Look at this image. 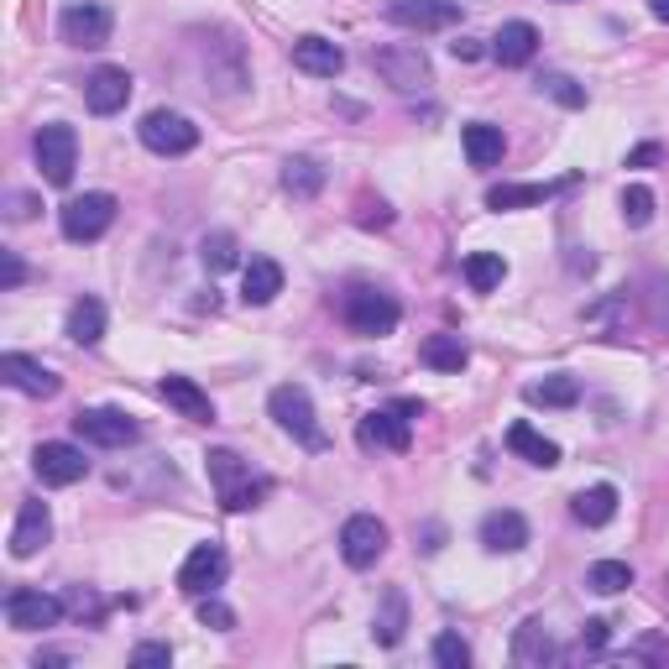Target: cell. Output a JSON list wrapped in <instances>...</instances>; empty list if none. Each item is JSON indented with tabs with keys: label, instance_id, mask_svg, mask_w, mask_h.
I'll list each match as a JSON object with an SVG mask.
<instances>
[{
	"label": "cell",
	"instance_id": "cell-13",
	"mask_svg": "<svg viewBox=\"0 0 669 669\" xmlns=\"http://www.w3.org/2000/svg\"><path fill=\"white\" fill-rule=\"evenodd\" d=\"M58 618H63V601L48 597V591L17 586V591L6 597V622H11L17 633H42V628H58Z\"/></svg>",
	"mask_w": 669,
	"mask_h": 669
},
{
	"label": "cell",
	"instance_id": "cell-29",
	"mask_svg": "<svg viewBox=\"0 0 669 669\" xmlns=\"http://www.w3.org/2000/svg\"><path fill=\"white\" fill-rule=\"evenodd\" d=\"M508 450H513V455H523L529 465H544V471H550V465H560V445H554V440H544V434L533 430V424H523V419L508 430Z\"/></svg>",
	"mask_w": 669,
	"mask_h": 669
},
{
	"label": "cell",
	"instance_id": "cell-42",
	"mask_svg": "<svg viewBox=\"0 0 669 669\" xmlns=\"http://www.w3.org/2000/svg\"><path fill=\"white\" fill-rule=\"evenodd\" d=\"M607 638H612V622H607V618H591V622L581 628V653H601V649H607Z\"/></svg>",
	"mask_w": 669,
	"mask_h": 669
},
{
	"label": "cell",
	"instance_id": "cell-5",
	"mask_svg": "<svg viewBox=\"0 0 669 669\" xmlns=\"http://www.w3.org/2000/svg\"><path fill=\"white\" fill-rule=\"evenodd\" d=\"M73 434L95 450H126L141 440V424L126 409H79L73 413Z\"/></svg>",
	"mask_w": 669,
	"mask_h": 669
},
{
	"label": "cell",
	"instance_id": "cell-22",
	"mask_svg": "<svg viewBox=\"0 0 669 669\" xmlns=\"http://www.w3.org/2000/svg\"><path fill=\"white\" fill-rule=\"evenodd\" d=\"M533 52H539V27L533 21H502L498 37H492V58L502 69H523Z\"/></svg>",
	"mask_w": 669,
	"mask_h": 669
},
{
	"label": "cell",
	"instance_id": "cell-6",
	"mask_svg": "<svg viewBox=\"0 0 669 669\" xmlns=\"http://www.w3.org/2000/svg\"><path fill=\"white\" fill-rule=\"evenodd\" d=\"M137 137H141V147L157 157H184L199 147V126H194L189 116H178V110H153V116H141Z\"/></svg>",
	"mask_w": 669,
	"mask_h": 669
},
{
	"label": "cell",
	"instance_id": "cell-48",
	"mask_svg": "<svg viewBox=\"0 0 669 669\" xmlns=\"http://www.w3.org/2000/svg\"><path fill=\"white\" fill-rule=\"evenodd\" d=\"M649 11H653V21H665L669 27V0H649Z\"/></svg>",
	"mask_w": 669,
	"mask_h": 669
},
{
	"label": "cell",
	"instance_id": "cell-46",
	"mask_svg": "<svg viewBox=\"0 0 669 669\" xmlns=\"http://www.w3.org/2000/svg\"><path fill=\"white\" fill-rule=\"evenodd\" d=\"M653 163H659V141H643L628 153V168H653Z\"/></svg>",
	"mask_w": 669,
	"mask_h": 669
},
{
	"label": "cell",
	"instance_id": "cell-24",
	"mask_svg": "<svg viewBox=\"0 0 669 669\" xmlns=\"http://www.w3.org/2000/svg\"><path fill=\"white\" fill-rule=\"evenodd\" d=\"M403 633H409V597L397 586H387L377 601V618H372V638H377L382 649H397Z\"/></svg>",
	"mask_w": 669,
	"mask_h": 669
},
{
	"label": "cell",
	"instance_id": "cell-28",
	"mask_svg": "<svg viewBox=\"0 0 669 669\" xmlns=\"http://www.w3.org/2000/svg\"><path fill=\"white\" fill-rule=\"evenodd\" d=\"M565 189V184H498V189H486V209H529V205H544L554 194Z\"/></svg>",
	"mask_w": 669,
	"mask_h": 669
},
{
	"label": "cell",
	"instance_id": "cell-11",
	"mask_svg": "<svg viewBox=\"0 0 669 669\" xmlns=\"http://www.w3.org/2000/svg\"><path fill=\"white\" fill-rule=\"evenodd\" d=\"M382 17L403 32H445L461 21V0H387Z\"/></svg>",
	"mask_w": 669,
	"mask_h": 669
},
{
	"label": "cell",
	"instance_id": "cell-20",
	"mask_svg": "<svg viewBox=\"0 0 669 669\" xmlns=\"http://www.w3.org/2000/svg\"><path fill=\"white\" fill-rule=\"evenodd\" d=\"M52 539V513H48V502H21L17 508V529H11V554L17 560H32L42 544Z\"/></svg>",
	"mask_w": 669,
	"mask_h": 669
},
{
	"label": "cell",
	"instance_id": "cell-40",
	"mask_svg": "<svg viewBox=\"0 0 669 669\" xmlns=\"http://www.w3.org/2000/svg\"><path fill=\"white\" fill-rule=\"evenodd\" d=\"M199 622H205V628H215V633H236V612H230V607H225L215 591H209V597H199Z\"/></svg>",
	"mask_w": 669,
	"mask_h": 669
},
{
	"label": "cell",
	"instance_id": "cell-3",
	"mask_svg": "<svg viewBox=\"0 0 669 669\" xmlns=\"http://www.w3.org/2000/svg\"><path fill=\"white\" fill-rule=\"evenodd\" d=\"M32 153H37V168H42V178H48L52 189H69L73 168H79V137H73V126H63V120L42 126L32 141Z\"/></svg>",
	"mask_w": 669,
	"mask_h": 669
},
{
	"label": "cell",
	"instance_id": "cell-1",
	"mask_svg": "<svg viewBox=\"0 0 669 669\" xmlns=\"http://www.w3.org/2000/svg\"><path fill=\"white\" fill-rule=\"evenodd\" d=\"M205 471H209V486H215V498H220L225 513L262 508V498H267V476H257V471L240 461L236 450H209Z\"/></svg>",
	"mask_w": 669,
	"mask_h": 669
},
{
	"label": "cell",
	"instance_id": "cell-9",
	"mask_svg": "<svg viewBox=\"0 0 669 669\" xmlns=\"http://www.w3.org/2000/svg\"><path fill=\"white\" fill-rule=\"evenodd\" d=\"M110 6L105 0H69L63 6V17H58V37L69 42V48H105L110 42Z\"/></svg>",
	"mask_w": 669,
	"mask_h": 669
},
{
	"label": "cell",
	"instance_id": "cell-30",
	"mask_svg": "<svg viewBox=\"0 0 669 669\" xmlns=\"http://www.w3.org/2000/svg\"><path fill=\"white\" fill-rule=\"evenodd\" d=\"M523 397H529L533 409H575V403H581V382L554 372V377H544V382H529Z\"/></svg>",
	"mask_w": 669,
	"mask_h": 669
},
{
	"label": "cell",
	"instance_id": "cell-8",
	"mask_svg": "<svg viewBox=\"0 0 669 669\" xmlns=\"http://www.w3.org/2000/svg\"><path fill=\"white\" fill-rule=\"evenodd\" d=\"M58 225H63V236L73 246H85V240H100L110 225H116V194H79L69 205L58 209Z\"/></svg>",
	"mask_w": 669,
	"mask_h": 669
},
{
	"label": "cell",
	"instance_id": "cell-18",
	"mask_svg": "<svg viewBox=\"0 0 669 669\" xmlns=\"http://www.w3.org/2000/svg\"><path fill=\"white\" fill-rule=\"evenodd\" d=\"M529 544V518L513 513V508H498V513L481 518V550L486 554H518Z\"/></svg>",
	"mask_w": 669,
	"mask_h": 669
},
{
	"label": "cell",
	"instance_id": "cell-2",
	"mask_svg": "<svg viewBox=\"0 0 669 669\" xmlns=\"http://www.w3.org/2000/svg\"><path fill=\"white\" fill-rule=\"evenodd\" d=\"M267 413L277 419V430L293 434V445L304 450H329V434L325 424H319V413H314V397L309 387H298V382H283V387H273V397H267Z\"/></svg>",
	"mask_w": 669,
	"mask_h": 669
},
{
	"label": "cell",
	"instance_id": "cell-38",
	"mask_svg": "<svg viewBox=\"0 0 669 669\" xmlns=\"http://www.w3.org/2000/svg\"><path fill=\"white\" fill-rule=\"evenodd\" d=\"M618 209H622V220L633 225H649L653 220V189H643V184H628V189H622V199H618Z\"/></svg>",
	"mask_w": 669,
	"mask_h": 669
},
{
	"label": "cell",
	"instance_id": "cell-10",
	"mask_svg": "<svg viewBox=\"0 0 669 669\" xmlns=\"http://www.w3.org/2000/svg\"><path fill=\"white\" fill-rule=\"evenodd\" d=\"M387 554V523L377 513H351L341 529V560L351 570H372Z\"/></svg>",
	"mask_w": 669,
	"mask_h": 669
},
{
	"label": "cell",
	"instance_id": "cell-45",
	"mask_svg": "<svg viewBox=\"0 0 669 669\" xmlns=\"http://www.w3.org/2000/svg\"><path fill=\"white\" fill-rule=\"evenodd\" d=\"M486 52L492 48H481L476 37H455V42H450V58H455V63H476V58H486Z\"/></svg>",
	"mask_w": 669,
	"mask_h": 669
},
{
	"label": "cell",
	"instance_id": "cell-26",
	"mask_svg": "<svg viewBox=\"0 0 669 669\" xmlns=\"http://www.w3.org/2000/svg\"><path fill=\"white\" fill-rule=\"evenodd\" d=\"M277 293H283V267L273 257H252V267L240 273V298L252 304V309H267Z\"/></svg>",
	"mask_w": 669,
	"mask_h": 669
},
{
	"label": "cell",
	"instance_id": "cell-27",
	"mask_svg": "<svg viewBox=\"0 0 669 669\" xmlns=\"http://www.w3.org/2000/svg\"><path fill=\"white\" fill-rule=\"evenodd\" d=\"M570 513L581 518L586 529H607V523L618 518V486H612V481H597V486H586V492H575V502H570Z\"/></svg>",
	"mask_w": 669,
	"mask_h": 669
},
{
	"label": "cell",
	"instance_id": "cell-32",
	"mask_svg": "<svg viewBox=\"0 0 669 669\" xmlns=\"http://www.w3.org/2000/svg\"><path fill=\"white\" fill-rule=\"evenodd\" d=\"M69 341L85 345V351L105 341V304L100 298H79V304L69 309Z\"/></svg>",
	"mask_w": 669,
	"mask_h": 669
},
{
	"label": "cell",
	"instance_id": "cell-12",
	"mask_svg": "<svg viewBox=\"0 0 669 669\" xmlns=\"http://www.w3.org/2000/svg\"><path fill=\"white\" fill-rule=\"evenodd\" d=\"M32 471L42 486H73V481L89 476V461H85V450L69 445V440H42L32 450Z\"/></svg>",
	"mask_w": 669,
	"mask_h": 669
},
{
	"label": "cell",
	"instance_id": "cell-36",
	"mask_svg": "<svg viewBox=\"0 0 669 669\" xmlns=\"http://www.w3.org/2000/svg\"><path fill=\"white\" fill-rule=\"evenodd\" d=\"M199 257H205L209 273H230V267H236V236H230V230H215V236H205Z\"/></svg>",
	"mask_w": 669,
	"mask_h": 669
},
{
	"label": "cell",
	"instance_id": "cell-23",
	"mask_svg": "<svg viewBox=\"0 0 669 669\" xmlns=\"http://www.w3.org/2000/svg\"><path fill=\"white\" fill-rule=\"evenodd\" d=\"M461 147H465V163H471V168H498L502 153H508V137H502V126H492V120H471L461 131Z\"/></svg>",
	"mask_w": 669,
	"mask_h": 669
},
{
	"label": "cell",
	"instance_id": "cell-16",
	"mask_svg": "<svg viewBox=\"0 0 669 669\" xmlns=\"http://www.w3.org/2000/svg\"><path fill=\"white\" fill-rule=\"evenodd\" d=\"M356 440L366 450H397V455H403V450L413 445V424L397 409H377L356 424Z\"/></svg>",
	"mask_w": 669,
	"mask_h": 669
},
{
	"label": "cell",
	"instance_id": "cell-39",
	"mask_svg": "<svg viewBox=\"0 0 669 669\" xmlns=\"http://www.w3.org/2000/svg\"><path fill=\"white\" fill-rule=\"evenodd\" d=\"M430 653H434V665H440V669H465V665H471V649H465L461 633H440Z\"/></svg>",
	"mask_w": 669,
	"mask_h": 669
},
{
	"label": "cell",
	"instance_id": "cell-41",
	"mask_svg": "<svg viewBox=\"0 0 669 669\" xmlns=\"http://www.w3.org/2000/svg\"><path fill=\"white\" fill-rule=\"evenodd\" d=\"M131 665L137 669H163V665H173V649L168 643H137V649H131Z\"/></svg>",
	"mask_w": 669,
	"mask_h": 669
},
{
	"label": "cell",
	"instance_id": "cell-33",
	"mask_svg": "<svg viewBox=\"0 0 669 669\" xmlns=\"http://www.w3.org/2000/svg\"><path fill=\"white\" fill-rule=\"evenodd\" d=\"M419 361L434 366V372H461L465 361H471V351H465L461 335H430V341L419 345Z\"/></svg>",
	"mask_w": 669,
	"mask_h": 669
},
{
	"label": "cell",
	"instance_id": "cell-7",
	"mask_svg": "<svg viewBox=\"0 0 669 669\" xmlns=\"http://www.w3.org/2000/svg\"><path fill=\"white\" fill-rule=\"evenodd\" d=\"M372 69H377L397 95H419V89H430V58H424V48H413V42L372 48Z\"/></svg>",
	"mask_w": 669,
	"mask_h": 669
},
{
	"label": "cell",
	"instance_id": "cell-43",
	"mask_svg": "<svg viewBox=\"0 0 669 669\" xmlns=\"http://www.w3.org/2000/svg\"><path fill=\"white\" fill-rule=\"evenodd\" d=\"M21 277H27V267H21L17 252H0V288H6V293L21 288Z\"/></svg>",
	"mask_w": 669,
	"mask_h": 669
},
{
	"label": "cell",
	"instance_id": "cell-19",
	"mask_svg": "<svg viewBox=\"0 0 669 669\" xmlns=\"http://www.w3.org/2000/svg\"><path fill=\"white\" fill-rule=\"evenodd\" d=\"M293 69L309 73V79H335L345 69V48L341 42H329V37H298L293 42Z\"/></svg>",
	"mask_w": 669,
	"mask_h": 669
},
{
	"label": "cell",
	"instance_id": "cell-4",
	"mask_svg": "<svg viewBox=\"0 0 669 669\" xmlns=\"http://www.w3.org/2000/svg\"><path fill=\"white\" fill-rule=\"evenodd\" d=\"M341 314L356 335H372V341H377V335H393L397 319H403L397 298L393 293H382V288H351L345 293V304H341Z\"/></svg>",
	"mask_w": 669,
	"mask_h": 669
},
{
	"label": "cell",
	"instance_id": "cell-25",
	"mask_svg": "<svg viewBox=\"0 0 669 669\" xmlns=\"http://www.w3.org/2000/svg\"><path fill=\"white\" fill-rule=\"evenodd\" d=\"M513 659L523 669H544L550 659H560V649H554V633L544 628V618H529L513 633Z\"/></svg>",
	"mask_w": 669,
	"mask_h": 669
},
{
	"label": "cell",
	"instance_id": "cell-37",
	"mask_svg": "<svg viewBox=\"0 0 669 669\" xmlns=\"http://www.w3.org/2000/svg\"><path fill=\"white\" fill-rule=\"evenodd\" d=\"M539 95H550V100L565 105V110H581L586 105V89L575 85V79H565V73H539Z\"/></svg>",
	"mask_w": 669,
	"mask_h": 669
},
{
	"label": "cell",
	"instance_id": "cell-21",
	"mask_svg": "<svg viewBox=\"0 0 669 669\" xmlns=\"http://www.w3.org/2000/svg\"><path fill=\"white\" fill-rule=\"evenodd\" d=\"M157 393H163V403H168L173 413H184L194 424H215V403H209V393L194 377H173L168 372V377L157 382Z\"/></svg>",
	"mask_w": 669,
	"mask_h": 669
},
{
	"label": "cell",
	"instance_id": "cell-14",
	"mask_svg": "<svg viewBox=\"0 0 669 669\" xmlns=\"http://www.w3.org/2000/svg\"><path fill=\"white\" fill-rule=\"evenodd\" d=\"M225 570H230V560H225L220 544H194L189 560L178 565V591L184 597H209V591H220Z\"/></svg>",
	"mask_w": 669,
	"mask_h": 669
},
{
	"label": "cell",
	"instance_id": "cell-34",
	"mask_svg": "<svg viewBox=\"0 0 669 669\" xmlns=\"http://www.w3.org/2000/svg\"><path fill=\"white\" fill-rule=\"evenodd\" d=\"M502 277H508V262H502L498 252H471V257H465V283H471V293L502 288Z\"/></svg>",
	"mask_w": 669,
	"mask_h": 669
},
{
	"label": "cell",
	"instance_id": "cell-15",
	"mask_svg": "<svg viewBox=\"0 0 669 669\" xmlns=\"http://www.w3.org/2000/svg\"><path fill=\"white\" fill-rule=\"evenodd\" d=\"M131 89H137L131 73L120 69V63H105V69H95L85 79V105L95 110V116H116V110H126Z\"/></svg>",
	"mask_w": 669,
	"mask_h": 669
},
{
	"label": "cell",
	"instance_id": "cell-17",
	"mask_svg": "<svg viewBox=\"0 0 669 669\" xmlns=\"http://www.w3.org/2000/svg\"><path fill=\"white\" fill-rule=\"evenodd\" d=\"M0 382L17 387V393H27V397H52L58 393V377H52L42 361L21 356V351H6V356H0Z\"/></svg>",
	"mask_w": 669,
	"mask_h": 669
},
{
	"label": "cell",
	"instance_id": "cell-31",
	"mask_svg": "<svg viewBox=\"0 0 669 669\" xmlns=\"http://www.w3.org/2000/svg\"><path fill=\"white\" fill-rule=\"evenodd\" d=\"M325 163L319 157H288L283 163V189L293 194V199H314V194L325 189Z\"/></svg>",
	"mask_w": 669,
	"mask_h": 669
},
{
	"label": "cell",
	"instance_id": "cell-35",
	"mask_svg": "<svg viewBox=\"0 0 669 669\" xmlns=\"http://www.w3.org/2000/svg\"><path fill=\"white\" fill-rule=\"evenodd\" d=\"M586 586L597 591V597H618L633 586V565L628 560H597V565L586 570Z\"/></svg>",
	"mask_w": 669,
	"mask_h": 669
},
{
	"label": "cell",
	"instance_id": "cell-44",
	"mask_svg": "<svg viewBox=\"0 0 669 669\" xmlns=\"http://www.w3.org/2000/svg\"><path fill=\"white\" fill-rule=\"evenodd\" d=\"M37 194H6V220H32Z\"/></svg>",
	"mask_w": 669,
	"mask_h": 669
},
{
	"label": "cell",
	"instance_id": "cell-47",
	"mask_svg": "<svg viewBox=\"0 0 669 669\" xmlns=\"http://www.w3.org/2000/svg\"><path fill=\"white\" fill-rule=\"evenodd\" d=\"M387 409H397L403 419H409V424H413V419H424V403H419V397H393Z\"/></svg>",
	"mask_w": 669,
	"mask_h": 669
}]
</instances>
